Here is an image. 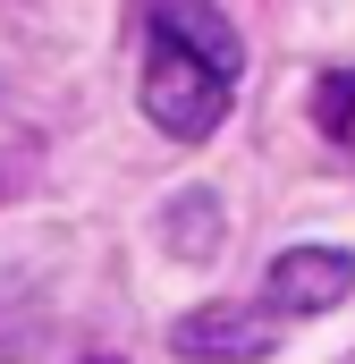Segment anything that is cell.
Returning a JSON list of instances; mask_svg holds the SVG:
<instances>
[{
	"label": "cell",
	"instance_id": "1",
	"mask_svg": "<svg viewBox=\"0 0 355 364\" xmlns=\"http://www.w3.org/2000/svg\"><path fill=\"white\" fill-rule=\"evenodd\" d=\"M229 93H237V60H220L212 43H195V34L153 17V51H144V110H153V127L178 136V144H203L229 119Z\"/></svg>",
	"mask_w": 355,
	"mask_h": 364
},
{
	"label": "cell",
	"instance_id": "2",
	"mask_svg": "<svg viewBox=\"0 0 355 364\" xmlns=\"http://www.w3.org/2000/svg\"><path fill=\"white\" fill-rule=\"evenodd\" d=\"M355 288V255L347 246H288L263 279V305L271 314H330L339 296Z\"/></svg>",
	"mask_w": 355,
	"mask_h": 364
},
{
	"label": "cell",
	"instance_id": "3",
	"mask_svg": "<svg viewBox=\"0 0 355 364\" xmlns=\"http://www.w3.org/2000/svg\"><path fill=\"white\" fill-rule=\"evenodd\" d=\"M271 322H254L246 305H195V314H178L170 322V348L195 364H246V356H271Z\"/></svg>",
	"mask_w": 355,
	"mask_h": 364
},
{
	"label": "cell",
	"instance_id": "4",
	"mask_svg": "<svg viewBox=\"0 0 355 364\" xmlns=\"http://www.w3.org/2000/svg\"><path fill=\"white\" fill-rule=\"evenodd\" d=\"M170 229H186V246H178V255H212V237H220V220H212V203H203V195H186V203H178Z\"/></svg>",
	"mask_w": 355,
	"mask_h": 364
},
{
	"label": "cell",
	"instance_id": "5",
	"mask_svg": "<svg viewBox=\"0 0 355 364\" xmlns=\"http://www.w3.org/2000/svg\"><path fill=\"white\" fill-rule=\"evenodd\" d=\"M322 127H330V136L355 127V77H330V85H322Z\"/></svg>",
	"mask_w": 355,
	"mask_h": 364
},
{
	"label": "cell",
	"instance_id": "6",
	"mask_svg": "<svg viewBox=\"0 0 355 364\" xmlns=\"http://www.w3.org/2000/svg\"><path fill=\"white\" fill-rule=\"evenodd\" d=\"M93 364H102V356H93Z\"/></svg>",
	"mask_w": 355,
	"mask_h": 364
}]
</instances>
